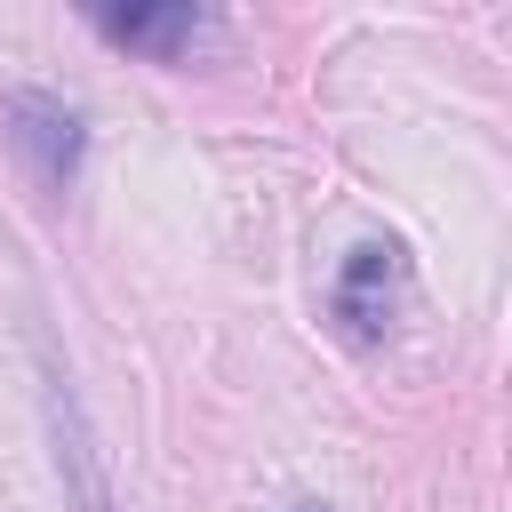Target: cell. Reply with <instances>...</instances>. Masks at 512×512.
Segmentation results:
<instances>
[{
  "mask_svg": "<svg viewBox=\"0 0 512 512\" xmlns=\"http://www.w3.org/2000/svg\"><path fill=\"white\" fill-rule=\"evenodd\" d=\"M0 128H8V144H16V160L32 168V184L40 192H64L72 176H80V112L64 104V96H48V88H8V104H0Z\"/></svg>",
  "mask_w": 512,
  "mask_h": 512,
  "instance_id": "1",
  "label": "cell"
},
{
  "mask_svg": "<svg viewBox=\"0 0 512 512\" xmlns=\"http://www.w3.org/2000/svg\"><path fill=\"white\" fill-rule=\"evenodd\" d=\"M96 24L120 40V48H152V56H184L200 40V8L192 0H160V8H96Z\"/></svg>",
  "mask_w": 512,
  "mask_h": 512,
  "instance_id": "4",
  "label": "cell"
},
{
  "mask_svg": "<svg viewBox=\"0 0 512 512\" xmlns=\"http://www.w3.org/2000/svg\"><path fill=\"white\" fill-rule=\"evenodd\" d=\"M296 512H320V504H296Z\"/></svg>",
  "mask_w": 512,
  "mask_h": 512,
  "instance_id": "5",
  "label": "cell"
},
{
  "mask_svg": "<svg viewBox=\"0 0 512 512\" xmlns=\"http://www.w3.org/2000/svg\"><path fill=\"white\" fill-rule=\"evenodd\" d=\"M400 248L392 240H368V248H352L344 256V272H336V320L360 336V344H376L384 328H392V288H400Z\"/></svg>",
  "mask_w": 512,
  "mask_h": 512,
  "instance_id": "2",
  "label": "cell"
},
{
  "mask_svg": "<svg viewBox=\"0 0 512 512\" xmlns=\"http://www.w3.org/2000/svg\"><path fill=\"white\" fill-rule=\"evenodd\" d=\"M48 432H56V464H64L72 504L80 512H112V488H104V464H96V440H88V416H80L64 368H48Z\"/></svg>",
  "mask_w": 512,
  "mask_h": 512,
  "instance_id": "3",
  "label": "cell"
}]
</instances>
